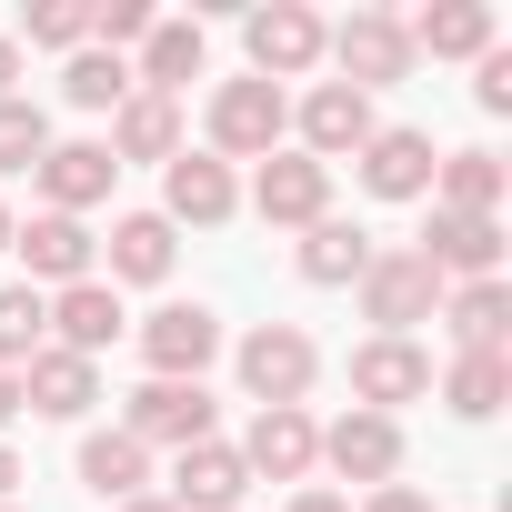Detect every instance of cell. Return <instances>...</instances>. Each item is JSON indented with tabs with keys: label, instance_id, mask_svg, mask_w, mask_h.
<instances>
[{
	"label": "cell",
	"instance_id": "obj_13",
	"mask_svg": "<svg viewBox=\"0 0 512 512\" xmlns=\"http://www.w3.org/2000/svg\"><path fill=\"white\" fill-rule=\"evenodd\" d=\"M312 462H322V432H312V412H302V402H282V412H251L241 472H272V482H302Z\"/></svg>",
	"mask_w": 512,
	"mask_h": 512
},
{
	"label": "cell",
	"instance_id": "obj_33",
	"mask_svg": "<svg viewBox=\"0 0 512 512\" xmlns=\"http://www.w3.org/2000/svg\"><path fill=\"white\" fill-rule=\"evenodd\" d=\"M21 31H31L41 51H81V41H91V11H81V0H31Z\"/></svg>",
	"mask_w": 512,
	"mask_h": 512
},
{
	"label": "cell",
	"instance_id": "obj_40",
	"mask_svg": "<svg viewBox=\"0 0 512 512\" xmlns=\"http://www.w3.org/2000/svg\"><path fill=\"white\" fill-rule=\"evenodd\" d=\"M11 482H21V462H11V452H0V502H11Z\"/></svg>",
	"mask_w": 512,
	"mask_h": 512
},
{
	"label": "cell",
	"instance_id": "obj_4",
	"mask_svg": "<svg viewBox=\"0 0 512 512\" xmlns=\"http://www.w3.org/2000/svg\"><path fill=\"white\" fill-rule=\"evenodd\" d=\"M322 51L342 61V91H362V101H372L382 81H402V71H412V41H402V21H392V11H352L342 31H322Z\"/></svg>",
	"mask_w": 512,
	"mask_h": 512
},
{
	"label": "cell",
	"instance_id": "obj_32",
	"mask_svg": "<svg viewBox=\"0 0 512 512\" xmlns=\"http://www.w3.org/2000/svg\"><path fill=\"white\" fill-rule=\"evenodd\" d=\"M41 151H51V121H41V101H0V171H41Z\"/></svg>",
	"mask_w": 512,
	"mask_h": 512
},
{
	"label": "cell",
	"instance_id": "obj_5",
	"mask_svg": "<svg viewBox=\"0 0 512 512\" xmlns=\"http://www.w3.org/2000/svg\"><path fill=\"white\" fill-rule=\"evenodd\" d=\"M241 41H251V81H302L312 61H322V21L302 11V0H272V11H251L241 21Z\"/></svg>",
	"mask_w": 512,
	"mask_h": 512
},
{
	"label": "cell",
	"instance_id": "obj_9",
	"mask_svg": "<svg viewBox=\"0 0 512 512\" xmlns=\"http://www.w3.org/2000/svg\"><path fill=\"white\" fill-rule=\"evenodd\" d=\"M412 251H422L442 282H452V272H462V282H502V221H492V211H432V231H422Z\"/></svg>",
	"mask_w": 512,
	"mask_h": 512
},
{
	"label": "cell",
	"instance_id": "obj_26",
	"mask_svg": "<svg viewBox=\"0 0 512 512\" xmlns=\"http://www.w3.org/2000/svg\"><path fill=\"white\" fill-rule=\"evenodd\" d=\"M181 81H201V21H151V41H141V91H171V101H181Z\"/></svg>",
	"mask_w": 512,
	"mask_h": 512
},
{
	"label": "cell",
	"instance_id": "obj_12",
	"mask_svg": "<svg viewBox=\"0 0 512 512\" xmlns=\"http://www.w3.org/2000/svg\"><path fill=\"white\" fill-rule=\"evenodd\" d=\"M322 462H332L342 482H392V472H402V422H392V412H342V422L322 432Z\"/></svg>",
	"mask_w": 512,
	"mask_h": 512
},
{
	"label": "cell",
	"instance_id": "obj_6",
	"mask_svg": "<svg viewBox=\"0 0 512 512\" xmlns=\"http://www.w3.org/2000/svg\"><path fill=\"white\" fill-rule=\"evenodd\" d=\"M211 352H221V322H211L201 302H161V312L141 322V362H151V382H201Z\"/></svg>",
	"mask_w": 512,
	"mask_h": 512
},
{
	"label": "cell",
	"instance_id": "obj_31",
	"mask_svg": "<svg viewBox=\"0 0 512 512\" xmlns=\"http://www.w3.org/2000/svg\"><path fill=\"white\" fill-rule=\"evenodd\" d=\"M41 332H51V302L31 282H11V292H0V372H21L41 352Z\"/></svg>",
	"mask_w": 512,
	"mask_h": 512
},
{
	"label": "cell",
	"instance_id": "obj_27",
	"mask_svg": "<svg viewBox=\"0 0 512 512\" xmlns=\"http://www.w3.org/2000/svg\"><path fill=\"white\" fill-rule=\"evenodd\" d=\"M442 322H452V342H462V352H502V322H512V292H502V282H462V292L442 302Z\"/></svg>",
	"mask_w": 512,
	"mask_h": 512
},
{
	"label": "cell",
	"instance_id": "obj_22",
	"mask_svg": "<svg viewBox=\"0 0 512 512\" xmlns=\"http://www.w3.org/2000/svg\"><path fill=\"white\" fill-rule=\"evenodd\" d=\"M51 332H61V352L101 362V352L121 342V292H111V282H71V292L51 302Z\"/></svg>",
	"mask_w": 512,
	"mask_h": 512
},
{
	"label": "cell",
	"instance_id": "obj_21",
	"mask_svg": "<svg viewBox=\"0 0 512 512\" xmlns=\"http://www.w3.org/2000/svg\"><path fill=\"white\" fill-rule=\"evenodd\" d=\"M111 161H181V101L171 91H131L121 101V131L101 141Z\"/></svg>",
	"mask_w": 512,
	"mask_h": 512
},
{
	"label": "cell",
	"instance_id": "obj_41",
	"mask_svg": "<svg viewBox=\"0 0 512 512\" xmlns=\"http://www.w3.org/2000/svg\"><path fill=\"white\" fill-rule=\"evenodd\" d=\"M0 251H11V201H0Z\"/></svg>",
	"mask_w": 512,
	"mask_h": 512
},
{
	"label": "cell",
	"instance_id": "obj_23",
	"mask_svg": "<svg viewBox=\"0 0 512 512\" xmlns=\"http://www.w3.org/2000/svg\"><path fill=\"white\" fill-rule=\"evenodd\" d=\"M362 262H372V231H362V221L322 211V221L302 231V282H312V292H342V282H362Z\"/></svg>",
	"mask_w": 512,
	"mask_h": 512
},
{
	"label": "cell",
	"instance_id": "obj_38",
	"mask_svg": "<svg viewBox=\"0 0 512 512\" xmlns=\"http://www.w3.org/2000/svg\"><path fill=\"white\" fill-rule=\"evenodd\" d=\"M21 412V372H0V422H11Z\"/></svg>",
	"mask_w": 512,
	"mask_h": 512
},
{
	"label": "cell",
	"instance_id": "obj_10",
	"mask_svg": "<svg viewBox=\"0 0 512 512\" xmlns=\"http://www.w3.org/2000/svg\"><path fill=\"white\" fill-rule=\"evenodd\" d=\"M251 211L282 221V231H312V221L332 211V171H322L312 151H272V161H262V181H251Z\"/></svg>",
	"mask_w": 512,
	"mask_h": 512
},
{
	"label": "cell",
	"instance_id": "obj_2",
	"mask_svg": "<svg viewBox=\"0 0 512 512\" xmlns=\"http://www.w3.org/2000/svg\"><path fill=\"white\" fill-rule=\"evenodd\" d=\"M362 312H372L392 342H412V322L442 312V272L422 262V251H372V262H362Z\"/></svg>",
	"mask_w": 512,
	"mask_h": 512
},
{
	"label": "cell",
	"instance_id": "obj_35",
	"mask_svg": "<svg viewBox=\"0 0 512 512\" xmlns=\"http://www.w3.org/2000/svg\"><path fill=\"white\" fill-rule=\"evenodd\" d=\"M362 512H432V492H412V482H372Z\"/></svg>",
	"mask_w": 512,
	"mask_h": 512
},
{
	"label": "cell",
	"instance_id": "obj_29",
	"mask_svg": "<svg viewBox=\"0 0 512 512\" xmlns=\"http://www.w3.org/2000/svg\"><path fill=\"white\" fill-rule=\"evenodd\" d=\"M61 101H71V111H121V101H131L121 51H91V41H81V51H71V71H61Z\"/></svg>",
	"mask_w": 512,
	"mask_h": 512
},
{
	"label": "cell",
	"instance_id": "obj_19",
	"mask_svg": "<svg viewBox=\"0 0 512 512\" xmlns=\"http://www.w3.org/2000/svg\"><path fill=\"white\" fill-rule=\"evenodd\" d=\"M11 251L31 262V282H91V231L81 221H61V211H41V221H11Z\"/></svg>",
	"mask_w": 512,
	"mask_h": 512
},
{
	"label": "cell",
	"instance_id": "obj_28",
	"mask_svg": "<svg viewBox=\"0 0 512 512\" xmlns=\"http://www.w3.org/2000/svg\"><path fill=\"white\" fill-rule=\"evenodd\" d=\"M442 402H452L462 422H492V412L512 402V362H502V352H462L452 382H442Z\"/></svg>",
	"mask_w": 512,
	"mask_h": 512
},
{
	"label": "cell",
	"instance_id": "obj_18",
	"mask_svg": "<svg viewBox=\"0 0 512 512\" xmlns=\"http://www.w3.org/2000/svg\"><path fill=\"white\" fill-rule=\"evenodd\" d=\"M372 131H382V121H372V101H362V91H342V81H322V91L302 101V151H312L322 171H332L342 151H362Z\"/></svg>",
	"mask_w": 512,
	"mask_h": 512
},
{
	"label": "cell",
	"instance_id": "obj_25",
	"mask_svg": "<svg viewBox=\"0 0 512 512\" xmlns=\"http://www.w3.org/2000/svg\"><path fill=\"white\" fill-rule=\"evenodd\" d=\"M111 282H171V221L161 211L111 221Z\"/></svg>",
	"mask_w": 512,
	"mask_h": 512
},
{
	"label": "cell",
	"instance_id": "obj_37",
	"mask_svg": "<svg viewBox=\"0 0 512 512\" xmlns=\"http://www.w3.org/2000/svg\"><path fill=\"white\" fill-rule=\"evenodd\" d=\"M11 81H21V41L0 31V101H11Z\"/></svg>",
	"mask_w": 512,
	"mask_h": 512
},
{
	"label": "cell",
	"instance_id": "obj_16",
	"mask_svg": "<svg viewBox=\"0 0 512 512\" xmlns=\"http://www.w3.org/2000/svg\"><path fill=\"white\" fill-rule=\"evenodd\" d=\"M21 402H31V412H51V422H81V412L101 402V372H91L81 352H61V342H41V352L21 362Z\"/></svg>",
	"mask_w": 512,
	"mask_h": 512
},
{
	"label": "cell",
	"instance_id": "obj_24",
	"mask_svg": "<svg viewBox=\"0 0 512 512\" xmlns=\"http://www.w3.org/2000/svg\"><path fill=\"white\" fill-rule=\"evenodd\" d=\"M81 482H91L101 502H131V492L151 482V452H141L131 432H81Z\"/></svg>",
	"mask_w": 512,
	"mask_h": 512
},
{
	"label": "cell",
	"instance_id": "obj_36",
	"mask_svg": "<svg viewBox=\"0 0 512 512\" xmlns=\"http://www.w3.org/2000/svg\"><path fill=\"white\" fill-rule=\"evenodd\" d=\"M282 512H352V502H342V492H322V482H302V492H292Z\"/></svg>",
	"mask_w": 512,
	"mask_h": 512
},
{
	"label": "cell",
	"instance_id": "obj_11",
	"mask_svg": "<svg viewBox=\"0 0 512 512\" xmlns=\"http://www.w3.org/2000/svg\"><path fill=\"white\" fill-rule=\"evenodd\" d=\"M231 211H241V191H231V161H211V151H181V161H171V181H161V221L221 231Z\"/></svg>",
	"mask_w": 512,
	"mask_h": 512
},
{
	"label": "cell",
	"instance_id": "obj_3",
	"mask_svg": "<svg viewBox=\"0 0 512 512\" xmlns=\"http://www.w3.org/2000/svg\"><path fill=\"white\" fill-rule=\"evenodd\" d=\"M312 372H322V352H312V332H302V322H262V332L241 342V392L262 402V412L302 402V392H312Z\"/></svg>",
	"mask_w": 512,
	"mask_h": 512
},
{
	"label": "cell",
	"instance_id": "obj_7",
	"mask_svg": "<svg viewBox=\"0 0 512 512\" xmlns=\"http://www.w3.org/2000/svg\"><path fill=\"white\" fill-rule=\"evenodd\" d=\"M422 392H432V352H422V342L372 332V342L352 352V412H392V402H422Z\"/></svg>",
	"mask_w": 512,
	"mask_h": 512
},
{
	"label": "cell",
	"instance_id": "obj_17",
	"mask_svg": "<svg viewBox=\"0 0 512 512\" xmlns=\"http://www.w3.org/2000/svg\"><path fill=\"white\" fill-rule=\"evenodd\" d=\"M241 492H251V472H241V452H231V442H191L161 502H171V512H241Z\"/></svg>",
	"mask_w": 512,
	"mask_h": 512
},
{
	"label": "cell",
	"instance_id": "obj_20",
	"mask_svg": "<svg viewBox=\"0 0 512 512\" xmlns=\"http://www.w3.org/2000/svg\"><path fill=\"white\" fill-rule=\"evenodd\" d=\"M402 41L432 51V61H482L492 51V11H482V0H432V11L402 21Z\"/></svg>",
	"mask_w": 512,
	"mask_h": 512
},
{
	"label": "cell",
	"instance_id": "obj_42",
	"mask_svg": "<svg viewBox=\"0 0 512 512\" xmlns=\"http://www.w3.org/2000/svg\"><path fill=\"white\" fill-rule=\"evenodd\" d=\"M0 512H21V502H0Z\"/></svg>",
	"mask_w": 512,
	"mask_h": 512
},
{
	"label": "cell",
	"instance_id": "obj_34",
	"mask_svg": "<svg viewBox=\"0 0 512 512\" xmlns=\"http://www.w3.org/2000/svg\"><path fill=\"white\" fill-rule=\"evenodd\" d=\"M482 111H512V51H482V81H472Z\"/></svg>",
	"mask_w": 512,
	"mask_h": 512
},
{
	"label": "cell",
	"instance_id": "obj_39",
	"mask_svg": "<svg viewBox=\"0 0 512 512\" xmlns=\"http://www.w3.org/2000/svg\"><path fill=\"white\" fill-rule=\"evenodd\" d=\"M121 512H171V502H161V492H131V502H121Z\"/></svg>",
	"mask_w": 512,
	"mask_h": 512
},
{
	"label": "cell",
	"instance_id": "obj_1",
	"mask_svg": "<svg viewBox=\"0 0 512 512\" xmlns=\"http://www.w3.org/2000/svg\"><path fill=\"white\" fill-rule=\"evenodd\" d=\"M292 131V101L272 81H221L211 91V161H272Z\"/></svg>",
	"mask_w": 512,
	"mask_h": 512
},
{
	"label": "cell",
	"instance_id": "obj_14",
	"mask_svg": "<svg viewBox=\"0 0 512 512\" xmlns=\"http://www.w3.org/2000/svg\"><path fill=\"white\" fill-rule=\"evenodd\" d=\"M352 161H362V191H382V201H422L442 151H432V131H372Z\"/></svg>",
	"mask_w": 512,
	"mask_h": 512
},
{
	"label": "cell",
	"instance_id": "obj_30",
	"mask_svg": "<svg viewBox=\"0 0 512 512\" xmlns=\"http://www.w3.org/2000/svg\"><path fill=\"white\" fill-rule=\"evenodd\" d=\"M432 191H442V211H492L502 201V161L492 151H452V161H432Z\"/></svg>",
	"mask_w": 512,
	"mask_h": 512
},
{
	"label": "cell",
	"instance_id": "obj_8",
	"mask_svg": "<svg viewBox=\"0 0 512 512\" xmlns=\"http://www.w3.org/2000/svg\"><path fill=\"white\" fill-rule=\"evenodd\" d=\"M121 432H131L141 452H151V442L191 452V442H211V392H201V382H141L131 412H121Z\"/></svg>",
	"mask_w": 512,
	"mask_h": 512
},
{
	"label": "cell",
	"instance_id": "obj_15",
	"mask_svg": "<svg viewBox=\"0 0 512 512\" xmlns=\"http://www.w3.org/2000/svg\"><path fill=\"white\" fill-rule=\"evenodd\" d=\"M111 181H121V161H111L101 141H51V151H41V191H51L61 221H81L91 201H111Z\"/></svg>",
	"mask_w": 512,
	"mask_h": 512
}]
</instances>
